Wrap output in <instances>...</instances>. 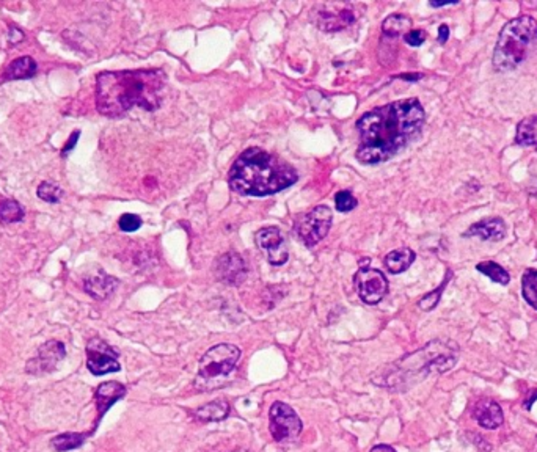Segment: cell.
Instances as JSON below:
<instances>
[{"mask_svg":"<svg viewBox=\"0 0 537 452\" xmlns=\"http://www.w3.org/2000/svg\"><path fill=\"white\" fill-rule=\"evenodd\" d=\"M473 418L476 419V423L487 428V431H495V428L503 424V410L501 405L492 401V399H482L474 404L471 410Z\"/></svg>","mask_w":537,"mask_h":452,"instance_id":"2e32d148","label":"cell"},{"mask_svg":"<svg viewBox=\"0 0 537 452\" xmlns=\"http://www.w3.org/2000/svg\"><path fill=\"white\" fill-rule=\"evenodd\" d=\"M255 242L260 247V250L266 255L269 264L272 266H283L286 264L290 253H287V247L285 244V239L275 226H269V228H261L255 236Z\"/></svg>","mask_w":537,"mask_h":452,"instance_id":"7c38bea8","label":"cell"},{"mask_svg":"<svg viewBox=\"0 0 537 452\" xmlns=\"http://www.w3.org/2000/svg\"><path fill=\"white\" fill-rule=\"evenodd\" d=\"M415 258L416 255L410 248H398L385 256V267L390 274H402L414 264Z\"/></svg>","mask_w":537,"mask_h":452,"instance_id":"ffe728a7","label":"cell"},{"mask_svg":"<svg viewBox=\"0 0 537 452\" xmlns=\"http://www.w3.org/2000/svg\"><path fill=\"white\" fill-rule=\"evenodd\" d=\"M118 284H120V282L116 278L107 275V274H99V275L90 277V278L85 279L83 287H85V292L91 295L93 299L106 300V299L111 297Z\"/></svg>","mask_w":537,"mask_h":452,"instance_id":"ac0fdd59","label":"cell"},{"mask_svg":"<svg viewBox=\"0 0 537 452\" xmlns=\"http://www.w3.org/2000/svg\"><path fill=\"white\" fill-rule=\"evenodd\" d=\"M239 358L240 350L235 344H217L200 360L198 377L206 384L228 377L235 371Z\"/></svg>","mask_w":537,"mask_h":452,"instance_id":"8992f818","label":"cell"},{"mask_svg":"<svg viewBox=\"0 0 537 452\" xmlns=\"http://www.w3.org/2000/svg\"><path fill=\"white\" fill-rule=\"evenodd\" d=\"M297 181V171L277 155L250 148L232 163L231 189L248 197H267L282 192Z\"/></svg>","mask_w":537,"mask_h":452,"instance_id":"3957f363","label":"cell"},{"mask_svg":"<svg viewBox=\"0 0 537 452\" xmlns=\"http://www.w3.org/2000/svg\"><path fill=\"white\" fill-rule=\"evenodd\" d=\"M537 399V393H534V396L531 397V399H528V404H525V409H531V405H533V402Z\"/></svg>","mask_w":537,"mask_h":452,"instance_id":"74e56055","label":"cell"},{"mask_svg":"<svg viewBox=\"0 0 537 452\" xmlns=\"http://www.w3.org/2000/svg\"><path fill=\"white\" fill-rule=\"evenodd\" d=\"M537 41V21L531 16H518L506 24L493 51L492 63L496 71L516 69L528 56V51Z\"/></svg>","mask_w":537,"mask_h":452,"instance_id":"5b68a950","label":"cell"},{"mask_svg":"<svg viewBox=\"0 0 537 452\" xmlns=\"http://www.w3.org/2000/svg\"><path fill=\"white\" fill-rule=\"evenodd\" d=\"M167 77L160 69L106 71L96 77V108L104 116H121L134 107L159 108Z\"/></svg>","mask_w":537,"mask_h":452,"instance_id":"7a4b0ae2","label":"cell"},{"mask_svg":"<svg viewBox=\"0 0 537 452\" xmlns=\"http://www.w3.org/2000/svg\"><path fill=\"white\" fill-rule=\"evenodd\" d=\"M358 295L367 305H377L388 292V279L382 272L371 267H360L354 277Z\"/></svg>","mask_w":537,"mask_h":452,"instance_id":"9c48e42d","label":"cell"},{"mask_svg":"<svg viewBox=\"0 0 537 452\" xmlns=\"http://www.w3.org/2000/svg\"><path fill=\"white\" fill-rule=\"evenodd\" d=\"M24 207H22L16 200L0 201V222L2 223H18L21 220H24Z\"/></svg>","mask_w":537,"mask_h":452,"instance_id":"d4e9b609","label":"cell"},{"mask_svg":"<svg viewBox=\"0 0 537 452\" xmlns=\"http://www.w3.org/2000/svg\"><path fill=\"white\" fill-rule=\"evenodd\" d=\"M427 38V34L424 30H410L407 35H404V41H406L411 48H418L421 46Z\"/></svg>","mask_w":537,"mask_h":452,"instance_id":"1f68e13d","label":"cell"},{"mask_svg":"<svg viewBox=\"0 0 537 452\" xmlns=\"http://www.w3.org/2000/svg\"><path fill=\"white\" fill-rule=\"evenodd\" d=\"M516 143L520 146L537 145V115L528 116L518 123Z\"/></svg>","mask_w":537,"mask_h":452,"instance_id":"7402d4cb","label":"cell"},{"mask_svg":"<svg viewBox=\"0 0 537 452\" xmlns=\"http://www.w3.org/2000/svg\"><path fill=\"white\" fill-rule=\"evenodd\" d=\"M79 137H81V130H76V132H73L71 137H69V138H68L66 145H65L63 148H61V153H60V154H61V158H68L69 153L74 151V148H76L77 142H79Z\"/></svg>","mask_w":537,"mask_h":452,"instance_id":"d6a6232c","label":"cell"},{"mask_svg":"<svg viewBox=\"0 0 537 452\" xmlns=\"http://www.w3.org/2000/svg\"><path fill=\"white\" fill-rule=\"evenodd\" d=\"M36 195H38V198L46 202L57 205V202H60L61 198H63V190H61V187L56 183L43 181L40 185H38Z\"/></svg>","mask_w":537,"mask_h":452,"instance_id":"83f0119b","label":"cell"},{"mask_svg":"<svg viewBox=\"0 0 537 452\" xmlns=\"http://www.w3.org/2000/svg\"><path fill=\"white\" fill-rule=\"evenodd\" d=\"M87 368L93 376L118 372L121 369L118 352H115L103 339H91L87 344Z\"/></svg>","mask_w":537,"mask_h":452,"instance_id":"30bf717a","label":"cell"},{"mask_svg":"<svg viewBox=\"0 0 537 452\" xmlns=\"http://www.w3.org/2000/svg\"><path fill=\"white\" fill-rule=\"evenodd\" d=\"M24 38H26L24 32H22V30H19L18 27H11V29H10V38H9V40H10L13 44L21 43L22 40H24Z\"/></svg>","mask_w":537,"mask_h":452,"instance_id":"836d02e7","label":"cell"},{"mask_svg":"<svg viewBox=\"0 0 537 452\" xmlns=\"http://www.w3.org/2000/svg\"><path fill=\"white\" fill-rule=\"evenodd\" d=\"M118 226L124 232H134L142 226V218L135 214H123L118 220Z\"/></svg>","mask_w":537,"mask_h":452,"instance_id":"4dcf8cb0","label":"cell"},{"mask_svg":"<svg viewBox=\"0 0 537 452\" xmlns=\"http://www.w3.org/2000/svg\"><path fill=\"white\" fill-rule=\"evenodd\" d=\"M449 38V27L446 24H441L439 27V43L445 44Z\"/></svg>","mask_w":537,"mask_h":452,"instance_id":"e575fe53","label":"cell"},{"mask_svg":"<svg viewBox=\"0 0 537 452\" xmlns=\"http://www.w3.org/2000/svg\"><path fill=\"white\" fill-rule=\"evenodd\" d=\"M85 443V435L82 433H61L57 435L56 438H52L51 446L56 449L57 452H66V451H73L81 448Z\"/></svg>","mask_w":537,"mask_h":452,"instance_id":"4316f807","label":"cell"},{"mask_svg":"<svg viewBox=\"0 0 537 452\" xmlns=\"http://www.w3.org/2000/svg\"><path fill=\"white\" fill-rule=\"evenodd\" d=\"M476 270L481 272L482 275L489 277L490 279H492V282H495V283H498V284L506 286V284H509V282H511V277H509L508 272H506V270L500 266V264H496V262H493V261H484V262H479L478 266H476Z\"/></svg>","mask_w":537,"mask_h":452,"instance_id":"484cf974","label":"cell"},{"mask_svg":"<svg viewBox=\"0 0 537 452\" xmlns=\"http://www.w3.org/2000/svg\"><path fill=\"white\" fill-rule=\"evenodd\" d=\"M451 277H453V272L448 270L445 279H443V283L437 287V289L429 292V294H426L424 297L421 300H419V303H418L419 308H421L423 311H431V309H434L435 307H437L439 302H440L441 294H443V289H445V287H446V284H448V282L451 279Z\"/></svg>","mask_w":537,"mask_h":452,"instance_id":"f1b7e54d","label":"cell"},{"mask_svg":"<svg viewBox=\"0 0 537 452\" xmlns=\"http://www.w3.org/2000/svg\"><path fill=\"white\" fill-rule=\"evenodd\" d=\"M357 198L349 190H341L334 197V206H337V210H339V212H350V210L357 207Z\"/></svg>","mask_w":537,"mask_h":452,"instance_id":"f546056e","label":"cell"},{"mask_svg":"<svg viewBox=\"0 0 537 452\" xmlns=\"http://www.w3.org/2000/svg\"><path fill=\"white\" fill-rule=\"evenodd\" d=\"M333 222V214L329 206H316L308 214L300 217L295 223V231H297L302 242L307 247H313L321 242V240L329 235Z\"/></svg>","mask_w":537,"mask_h":452,"instance_id":"52a82bcc","label":"cell"},{"mask_svg":"<svg viewBox=\"0 0 537 452\" xmlns=\"http://www.w3.org/2000/svg\"><path fill=\"white\" fill-rule=\"evenodd\" d=\"M316 14V26L324 32H338L354 24L357 13L352 4H325L319 6Z\"/></svg>","mask_w":537,"mask_h":452,"instance_id":"8fae6325","label":"cell"},{"mask_svg":"<svg viewBox=\"0 0 537 452\" xmlns=\"http://www.w3.org/2000/svg\"><path fill=\"white\" fill-rule=\"evenodd\" d=\"M457 2H431V6L434 9H440V6H448V5H454Z\"/></svg>","mask_w":537,"mask_h":452,"instance_id":"8d00e7d4","label":"cell"},{"mask_svg":"<svg viewBox=\"0 0 537 452\" xmlns=\"http://www.w3.org/2000/svg\"><path fill=\"white\" fill-rule=\"evenodd\" d=\"M126 394V388H124L118 381H106L101 384L96 389V407H98V419L104 416V413L112 407L115 402H118L121 397Z\"/></svg>","mask_w":537,"mask_h":452,"instance_id":"e0dca14e","label":"cell"},{"mask_svg":"<svg viewBox=\"0 0 537 452\" xmlns=\"http://www.w3.org/2000/svg\"><path fill=\"white\" fill-rule=\"evenodd\" d=\"M38 71L36 61L32 57H19L13 60L11 63L6 66V69L2 74V82L5 81H24L32 79V77Z\"/></svg>","mask_w":537,"mask_h":452,"instance_id":"d6986e66","label":"cell"},{"mask_svg":"<svg viewBox=\"0 0 537 452\" xmlns=\"http://www.w3.org/2000/svg\"><path fill=\"white\" fill-rule=\"evenodd\" d=\"M424 120V108L416 98L372 108L355 124L360 135L357 159L374 165L394 158L416 138Z\"/></svg>","mask_w":537,"mask_h":452,"instance_id":"6da1fadb","label":"cell"},{"mask_svg":"<svg viewBox=\"0 0 537 452\" xmlns=\"http://www.w3.org/2000/svg\"><path fill=\"white\" fill-rule=\"evenodd\" d=\"M411 27V19L404 14H392L382 22V34L388 38H398L407 35Z\"/></svg>","mask_w":537,"mask_h":452,"instance_id":"44dd1931","label":"cell"},{"mask_svg":"<svg viewBox=\"0 0 537 452\" xmlns=\"http://www.w3.org/2000/svg\"><path fill=\"white\" fill-rule=\"evenodd\" d=\"M461 349L451 339H435L416 352L392 363L380 376L372 377L374 384L390 388L392 391H407L434 374H443L454 368Z\"/></svg>","mask_w":537,"mask_h":452,"instance_id":"277c9868","label":"cell"},{"mask_svg":"<svg viewBox=\"0 0 537 452\" xmlns=\"http://www.w3.org/2000/svg\"><path fill=\"white\" fill-rule=\"evenodd\" d=\"M66 356V349L63 342L57 339H52L44 342V344L38 349L36 356L34 360L27 363V372L34 374V376H40V374L51 372L57 368V364Z\"/></svg>","mask_w":537,"mask_h":452,"instance_id":"4fadbf2b","label":"cell"},{"mask_svg":"<svg viewBox=\"0 0 537 452\" xmlns=\"http://www.w3.org/2000/svg\"><path fill=\"white\" fill-rule=\"evenodd\" d=\"M269 431L275 441H291L302 432L299 415L285 402H274L269 411Z\"/></svg>","mask_w":537,"mask_h":452,"instance_id":"ba28073f","label":"cell"},{"mask_svg":"<svg viewBox=\"0 0 537 452\" xmlns=\"http://www.w3.org/2000/svg\"><path fill=\"white\" fill-rule=\"evenodd\" d=\"M371 452H396V449L388 446V444H377V446L371 449Z\"/></svg>","mask_w":537,"mask_h":452,"instance_id":"d590c367","label":"cell"},{"mask_svg":"<svg viewBox=\"0 0 537 452\" xmlns=\"http://www.w3.org/2000/svg\"><path fill=\"white\" fill-rule=\"evenodd\" d=\"M230 404L225 401H213L195 411V418L201 421H222L228 416Z\"/></svg>","mask_w":537,"mask_h":452,"instance_id":"603a6c76","label":"cell"},{"mask_svg":"<svg viewBox=\"0 0 537 452\" xmlns=\"http://www.w3.org/2000/svg\"><path fill=\"white\" fill-rule=\"evenodd\" d=\"M506 223L501 217H489L471 225L469 230L464 232V237H478L481 240H492L498 242L506 237Z\"/></svg>","mask_w":537,"mask_h":452,"instance_id":"9a60e30c","label":"cell"},{"mask_svg":"<svg viewBox=\"0 0 537 452\" xmlns=\"http://www.w3.org/2000/svg\"><path fill=\"white\" fill-rule=\"evenodd\" d=\"M521 295L531 308L537 311V270L528 269L521 277Z\"/></svg>","mask_w":537,"mask_h":452,"instance_id":"cb8c5ba5","label":"cell"},{"mask_svg":"<svg viewBox=\"0 0 537 452\" xmlns=\"http://www.w3.org/2000/svg\"><path fill=\"white\" fill-rule=\"evenodd\" d=\"M247 274L248 269L245 266V261L242 260V256L235 252L225 253L215 261V275L223 283L239 286L245 282Z\"/></svg>","mask_w":537,"mask_h":452,"instance_id":"5bb4252c","label":"cell"}]
</instances>
